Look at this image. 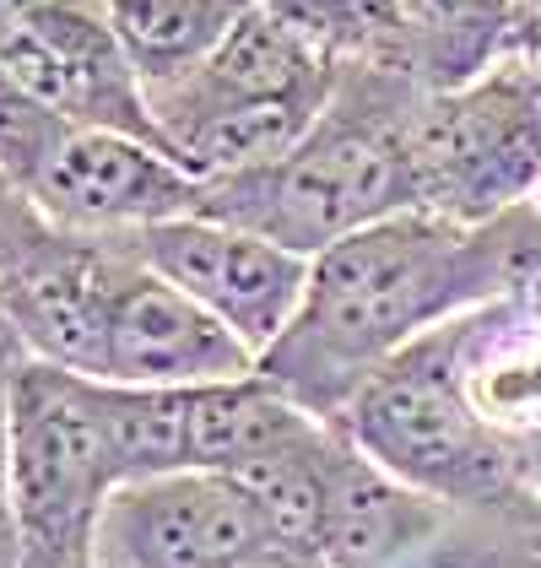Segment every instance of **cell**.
<instances>
[{"mask_svg":"<svg viewBox=\"0 0 541 568\" xmlns=\"http://www.w3.org/2000/svg\"><path fill=\"white\" fill-rule=\"evenodd\" d=\"M428 88L411 71L353 65L293 152L266 169L201 184V217L249 227L315 261L347 233L417 212L411 120Z\"/></svg>","mask_w":541,"mask_h":568,"instance_id":"cell-2","label":"cell"},{"mask_svg":"<svg viewBox=\"0 0 541 568\" xmlns=\"http://www.w3.org/2000/svg\"><path fill=\"white\" fill-rule=\"evenodd\" d=\"M471 314L428 331L363 385L336 428L406 487L466 515L541 536V493L531 455L498 428L466 385Z\"/></svg>","mask_w":541,"mask_h":568,"instance_id":"cell-3","label":"cell"},{"mask_svg":"<svg viewBox=\"0 0 541 568\" xmlns=\"http://www.w3.org/2000/svg\"><path fill=\"white\" fill-rule=\"evenodd\" d=\"M255 0H103V17L141 88L195 71Z\"/></svg>","mask_w":541,"mask_h":568,"instance_id":"cell-14","label":"cell"},{"mask_svg":"<svg viewBox=\"0 0 541 568\" xmlns=\"http://www.w3.org/2000/svg\"><path fill=\"white\" fill-rule=\"evenodd\" d=\"M531 206H537V212H541V190H537V201H531Z\"/></svg>","mask_w":541,"mask_h":568,"instance_id":"cell-20","label":"cell"},{"mask_svg":"<svg viewBox=\"0 0 541 568\" xmlns=\"http://www.w3.org/2000/svg\"><path fill=\"white\" fill-rule=\"evenodd\" d=\"M17 190L76 233H141L201 212V179L184 174L163 146L92 125H65Z\"/></svg>","mask_w":541,"mask_h":568,"instance_id":"cell-10","label":"cell"},{"mask_svg":"<svg viewBox=\"0 0 541 568\" xmlns=\"http://www.w3.org/2000/svg\"><path fill=\"white\" fill-rule=\"evenodd\" d=\"M238 568H330L319 552H309V547H293V541H276V547H266V552H255L249 564Z\"/></svg>","mask_w":541,"mask_h":568,"instance_id":"cell-18","label":"cell"},{"mask_svg":"<svg viewBox=\"0 0 541 568\" xmlns=\"http://www.w3.org/2000/svg\"><path fill=\"white\" fill-rule=\"evenodd\" d=\"M514 54L541 60V0H514Z\"/></svg>","mask_w":541,"mask_h":568,"instance_id":"cell-17","label":"cell"},{"mask_svg":"<svg viewBox=\"0 0 541 568\" xmlns=\"http://www.w3.org/2000/svg\"><path fill=\"white\" fill-rule=\"evenodd\" d=\"M411 77L428 92L466 88L514 44V0H401Z\"/></svg>","mask_w":541,"mask_h":568,"instance_id":"cell-13","label":"cell"},{"mask_svg":"<svg viewBox=\"0 0 541 568\" xmlns=\"http://www.w3.org/2000/svg\"><path fill=\"white\" fill-rule=\"evenodd\" d=\"M120 239L141 265H152L201 308H212L255 357L293 325L304 287H309V265H315L298 250H282L249 227L201 217V212L152 222V227L120 233Z\"/></svg>","mask_w":541,"mask_h":568,"instance_id":"cell-8","label":"cell"},{"mask_svg":"<svg viewBox=\"0 0 541 568\" xmlns=\"http://www.w3.org/2000/svg\"><path fill=\"white\" fill-rule=\"evenodd\" d=\"M0 71L71 125L120 131L169 152V141L152 120L146 88L125 60L103 6H60L44 17H0Z\"/></svg>","mask_w":541,"mask_h":568,"instance_id":"cell-9","label":"cell"},{"mask_svg":"<svg viewBox=\"0 0 541 568\" xmlns=\"http://www.w3.org/2000/svg\"><path fill=\"white\" fill-rule=\"evenodd\" d=\"M276 525L249 481L227 471H163L120 481L103 520L98 552L103 568H238L276 547Z\"/></svg>","mask_w":541,"mask_h":568,"instance_id":"cell-7","label":"cell"},{"mask_svg":"<svg viewBox=\"0 0 541 568\" xmlns=\"http://www.w3.org/2000/svg\"><path fill=\"white\" fill-rule=\"evenodd\" d=\"M92 568H103V564H92Z\"/></svg>","mask_w":541,"mask_h":568,"instance_id":"cell-21","label":"cell"},{"mask_svg":"<svg viewBox=\"0 0 541 568\" xmlns=\"http://www.w3.org/2000/svg\"><path fill=\"white\" fill-rule=\"evenodd\" d=\"M60 6H103V0H0V17H44Z\"/></svg>","mask_w":541,"mask_h":568,"instance_id":"cell-19","label":"cell"},{"mask_svg":"<svg viewBox=\"0 0 541 568\" xmlns=\"http://www.w3.org/2000/svg\"><path fill=\"white\" fill-rule=\"evenodd\" d=\"M336 65L315 54L287 22H276L266 6L255 0L227 39L195 71H184L174 82L146 88L152 120L169 141L174 125L217 114V109H249V103H325L336 92Z\"/></svg>","mask_w":541,"mask_h":568,"instance_id":"cell-12","label":"cell"},{"mask_svg":"<svg viewBox=\"0 0 541 568\" xmlns=\"http://www.w3.org/2000/svg\"><path fill=\"white\" fill-rule=\"evenodd\" d=\"M28 363L22 336L0 314V568H17V515H11V400H17V374Z\"/></svg>","mask_w":541,"mask_h":568,"instance_id":"cell-16","label":"cell"},{"mask_svg":"<svg viewBox=\"0 0 541 568\" xmlns=\"http://www.w3.org/2000/svg\"><path fill=\"white\" fill-rule=\"evenodd\" d=\"M120 481L103 379L28 357L11 400L17 568H92L98 520Z\"/></svg>","mask_w":541,"mask_h":568,"instance_id":"cell-4","label":"cell"},{"mask_svg":"<svg viewBox=\"0 0 541 568\" xmlns=\"http://www.w3.org/2000/svg\"><path fill=\"white\" fill-rule=\"evenodd\" d=\"M120 239V233H114ZM261 357L244 347L212 308L180 293L169 276L141 265L120 239V265L103 314V385H217L255 374Z\"/></svg>","mask_w":541,"mask_h":568,"instance_id":"cell-11","label":"cell"},{"mask_svg":"<svg viewBox=\"0 0 541 568\" xmlns=\"http://www.w3.org/2000/svg\"><path fill=\"white\" fill-rule=\"evenodd\" d=\"M114 265V233L60 227L11 179H0V314L28 357L98 379Z\"/></svg>","mask_w":541,"mask_h":568,"instance_id":"cell-6","label":"cell"},{"mask_svg":"<svg viewBox=\"0 0 541 568\" xmlns=\"http://www.w3.org/2000/svg\"><path fill=\"white\" fill-rule=\"evenodd\" d=\"M417 212L493 222L541 190V60L503 54L466 88L428 92L411 120Z\"/></svg>","mask_w":541,"mask_h":568,"instance_id":"cell-5","label":"cell"},{"mask_svg":"<svg viewBox=\"0 0 541 568\" xmlns=\"http://www.w3.org/2000/svg\"><path fill=\"white\" fill-rule=\"evenodd\" d=\"M276 22H287L304 44L325 54L336 71L385 65L411 71L401 0H261Z\"/></svg>","mask_w":541,"mask_h":568,"instance_id":"cell-15","label":"cell"},{"mask_svg":"<svg viewBox=\"0 0 541 568\" xmlns=\"http://www.w3.org/2000/svg\"><path fill=\"white\" fill-rule=\"evenodd\" d=\"M537 276V206L493 222L396 212L319 250L293 325L261 352V374L304 412L336 423L396 352L460 314L514 298Z\"/></svg>","mask_w":541,"mask_h":568,"instance_id":"cell-1","label":"cell"}]
</instances>
